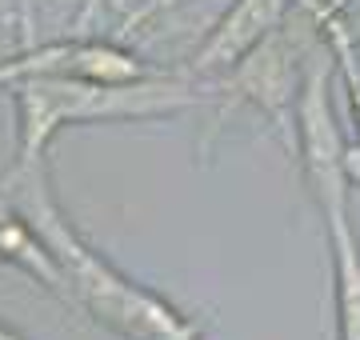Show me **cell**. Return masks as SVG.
<instances>
[{"label": "cell", "instance_id": "9", "mask_svg": "<svg viewBox=\"0 0 360 340\" xmlns=\"http://www.w3.org/2000/svg\"><path fill=\"white\" fill-rule=\"evenodd\" d=\"M360 4V0H296V25L312 28L316 37H321V28L328 20H348V8Z\"/></svg>", "mask_w": 360, "mask_h": 340}, {"label": "cell", "instance_id": "5", "mask_svg": "<svg viewBox=\"0 0 360 340\" xmlns=\"http://www.w3.org/2000/svg\"><path fill=\"white\" fill-rule=\"evenodd\" d=\"M25 77H77V80H101V84H129V80L153 77V68L116 40L77 32L68 40L32 44L25 53L0 60V89H8Z\"/></svg>", "mask_w": 360, "mask_h": 340}, {"label": "cell", "instance_id": "10", "mask_svg": "<svg viewBox=\"0 0 360 340\" xmlns=\"http://www.w3.org/2000/svg\"><path fill=\"white\" fill-rule=\"evenodd\" d=\"M180 4H188V0H141V4L124 16V28H144L148 20L172 13V8H180Z\"/></svg>", "mask_w": 360, "mask_h": 340}, {"label": "cell", "instance_id": "7", "mask_svg": "<svg viewBox=\"0 0 360 340\" xmlns=\"http://www.w3.org/2000/svg\"><path fill=\"white\" fill-rule=\"evenodd\" d=\"M324 240L333 261V304H336V340H360V240L348 221V200L324 204Z\"/></svg>", "mask_w": 360, "mask_h": 340}, {"label": "cell", "instance_id": "6", "mask_svg": "<svg viewBox=\"0 0 360 340\" xmlns=\"http://www.w3.org/2000/svg\"><path fill=\"white\" fill-rule=\"evenodd\" d=\"M292 16H296V0H232L229 13L212 25V32L180 65V72L196 84H208L220 72H229L245 53H252L264 37L284 28Z\"/></svg>", "mask_w": 360, "mask_h": 340}, {"label": "cell", "instance_id": "1", "mask_svg": "<svg viewBox=\"0 0 360 340\" xmlns=\"http://www.w3.org/2000/svg\"><path fill=\"white\" fill-rule=\"evenodd\" d=\"M0 192H8L25 209L32 228L44 236L52 261L65 276L68 304L84 308L96 325H104L124 340H200L196 325L180 308H172L160 292L144 288L129 273H120L104 252H96L72 228L60 200L52 197V181L44 164L25 176H4Z\"/></svg>", "mask_w": 360, "mask_h": 340}, {"label": "cell", "instance_id": "12", "mask_svg": "<svg viewBox=\"0 0 360 340\" xmlns=\"http://www.w3.org/2000/svg\"><path fill=\"white\" fill-rule=\"evenodd\" d=\"M348 28H352V37H356V44H360V4H356V16L348 20Z\"/></svg>", "mask_w": 360, "mask_h": 340}, {"label": "cell", "instance_id": "8", "mask_svg": "<svg viewBox=\"0 0 360 340\" xmlns=\"http://www.w3.org/2000/svg\"><path fill=\"white\" fill-rule=\"evenodd\" d=\"M0 264H13L25 276H32L40 288H49L52 296L65 301V276L52 261L44 236L32 228L25 209L16 204L8 192H0Z\"/></svg>", "mask_w": 360, "mask_h": 340}, {"label": "cell", "instance_id": "11", "mask_svg": "<svg viewBox=\"0 0 360 340\" xmlns=\"http://www.w3.org/2000/svg\"><path fill=\"white\" fill-rule=\"evenodd\" d=\"M96 4H101V0H89V4H84V13H80V25H77L80 32H84V25H89V16L96 13Z\"/></svg>", "mask_w": 360, "mask_h": 340}, {"label": "cell", "instance_id": "2", "mask_svg": "<svg viewBox=\"0 0 360 340\" xmlns=\"http://www.w3.org/2000/svg\"><path fill=\"white\" fill-rule=\"evenodd\" d=\"M16 105V157L4 176H25L44 164L60 129L101 120H148L208 100V89L184 72H153L129 84H101L77 77H25L8 84Z\"/></svg>", "mask_w": 360, "mask_h": 340}, {"label": "cell", "instance_id": "4", "mask_svg": "<svg viewBox=\"0 0 360 340\" xmlns=\"http://www.w3.org/2000/svg\"><path fill=\"white\" fill-rule=\"evenodd\" d=\"M333 56L309 60L304 89L296 100V164L304 172V184L312 188L316 209L348 200V140L333 112Z\"/></svg>", "mask_w": 360, "mask_h": 340}, {"label": "cell", "instance_id": "3", "mask_svg": "<svg viewBox=\"0 0 360 340\" xmlns=\"http://www.w3.org/2000/svg\"><path fill=\"white\" fill-rule=\"evenodd\" d=\"M304 37L292 32V20L276 28L272 37H264L245 53L229 72H220L217 80H208V100L220 108V117H229L236 108H252L260 117H269V124L281 132V140L288 152H296V100L304 89Z\"/></svg>", "mask_w": 360, "mask_h": 340}]
</instances>
